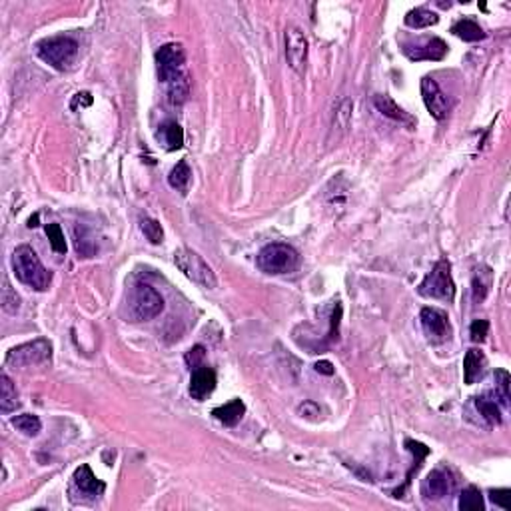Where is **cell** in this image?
<instances>
[{
  "instance_id": "cell-1",
  "label": "cell",
  "mask_w": 511,
  "mask_h": 511,
  "mask_svg": "<svg viewBox=\"0 0 511 511\" xmlns=\"http://www.w3.org/2000/svg\"><path fill=\"white\" fill-rule=\"evenodd\" d=\"M12 272L21 284L36 290V292L48 290V286L52 282V272L42 266L40 258L26 244L18 246L12 254Z\"/></svg>"
},
{
  "instance_id": "cell-2",
  "label": "cell",
  "mask_w": 511,
  "mask_h": 511,
  "mask_svg": "<svg viewBox=\"0 0 511 511\" xmlns=\"http://www.w3.org/2000/svg\"><path fill=\"white\" fill-rule=\"evenodd\" d=\"M256 264L264 274L270 276H282V274H290L298 268L300 264V254L296 252V248H292L290 244H282V242H274L264 246L258 256H256Z\"/></svg>"
},
{
  "instance_id": "cell-3",
  "label": "cell",
  "mask_w": 511,
  "mask_h": 511,
  "mask_svg": "<svg viewBox=\"0 0 511 511\" xmlns=\"http://www.w3.org/2000/svg\"><path fill=\"white\" fill-rule=\"evenodd\" d=\"M418 294L423 296V298H434V300H443V302H451L456 298V286H453V279H451V266H449L447 260L436 262L432 272L418 286Z\"/></svg>"
},
{
  "instance_id": "cell-4",
  "label": "cell",
  "mask_w": 511,
  "mask_h": 511,
  "mask_svg": "<svg viewBox=\"0 0 511 511\" xmlns=\"http://www.w3.org/2000/svg\"><path fill=\"white\" fill-rule=\"evenodd\" d=\"M174 264L188 279H192L200 288H206V290L216 288V284H218L216 274L208 266V262L198 252H194L190 248H180V250L174 252Z\"/></svg>"
},
{
  "instance_id": "cell-5",
  "label": "cell",
  "mask_w": 511,
  "mask_h": 511,
  "mask_svg": "<svg viewBox=\"0 0 511 511\" xmlns=\"http://www.w3.org/2000/svg\"><path fill=\"white\" fill-rule=\"evenodd\" d=\"M38 56L54 70H68L78 56V42L70 36H52L38 42Z\"/></svg>"
},
{
  "instance_id": "cell-6",
  "label": "cell",
  "mask_w": 511,
  "mask_h": 511,
  "mask_svg": "<svg viewBox=\"0 0 511 511\" xmlns=\"http://www.w3.org/2000/svg\"><path fill=\"white\" fill-rule=\"evenodd\" d=\"M50 358H52V344L47 338H38L10 349L6 353V364L12 368H30V366L48 364Z\"/></svg>"
},
{
  "instance_id": "cell-7",
  "label": "cell",
  "mask_w": 511,
  "mask_h": 511,
  "mask_svg": "<svg viewBox=\"0 0 511 511\" xmlns=\"http://www.w3.org/2000/svg\"><path fill=\"white\" fill-rule=\"evenodd\" d=\"M164 310V298L158 290L148 284H138L130 296V314L134 322H146L160 316Z\"/></svg>"
},
{
  "instance_id": "cell-8",
  "label": "cell",
  "mask_w": 511,
  "mask_h": 511,
  "mask_svg": "<svg viewBox=\"0 0 511 511\" xmlns=\"http://www.w3.org/2000/svg\"><path fill=\"white\" fill-rule=\"evenodd\" d=\"M106 489V484L100 482L92 473L90 465H80L74 475H72V484H70V499L76 501H92L96 497H100Z\"/></svg>"
},
{
  "instance_id": "cell-9",
  "label": "cell",
  "mask_w": 511,
  "mask_h": 511,
  "mask_svg": "<svg viewBox=\"0 0 511 511\" xmlns=\"http://www.w3.org/2000/svg\"><path fill=\"white\" fill-rule=\"evenodd\" d=\"M184 60H186V54H184V48L182 45H164L158 52H156V68H158V78L162 82H172L176 78H180L184 72Z\"/></svg>"
},
{
  "instance_id": "cell-10",
  "label": "cell",
  "mask_w": 511,
  "mask_h": 511,
  "mask_svg": "<svg viewBox=\"0 0 511 511\" xmlns=\"http://www.w3.org/2000/svg\"><path fill=\"white\" fill-rule=\"evenodd\" d=\"M419 322L425 338L432 344H443L451 338V325L447 314L440 308H423L419 312Z\"/></svg>"
},
{
  "instance_id": "cell-11",
  "label": "cell",
  "mask_w": 511,
  "mask_h": 511,
  "mask_svg": "<svg viewBox=\"0 0 511 511\" xmlns=\"http://www.w3.org/2000/svg\"><path fill=\"white\" fill-rule=\"evenodd\" d=\"M284 42H286L288 66L296 74H303L306 64H308V40H306L303 32L298 26H288L286 34H284Z\"/></svg>"
},
{
  "instance_id": "cell-12",
  "label": "cell",
  "mask_w": 511,
  "mask_h": 511,
  "mask_svg": "<svg viewBox=\"0 0 511 511\" xmlns=\"http://www.w3.org/2000/svg\"><path fill=\"white\" fill-rule=\"evenodd\" d=\"M421 96H423V104L427 108V112L436 120H443L449 112V100L440 88V84L432 78L425 76L421 78Z\"/></svg>"
},
{
  "instance_id": "cell-13",
  "label": "cell",
  "mask_w": 511,
  "mask_h": 511,
  "mask_svg": "<svg viewBox=\"0 0 511 511\" xmlns=\"http://www.w3.org/2000/svg\"><path fill=\"white\" fill-rule=\"evenodd\" d=\"M453 489V479L449 473H445L443 469H434L427 473V477L421 484V495L429 501H438L443 499L445 495H449Z\"/></svg>"
},
{
  "instance_id": "cell-14",
  "label": "cell",
  "mask_w": 511,
  "mask_h": 511,
  "mask_svg": "<svg viewBox=\"0 0 511 511\" xmlns=\"http://www.w3.org/2000/svg\"><path fill=\"white\" fill-rule=\"evenodd\" d=\"M216 384H218L216 372H214L212 368H208V366H200V368L192 370L188 392L192 395V399L204 401V399L216 390Z\"/></svg>"
},
{
  "instance_id": "cell-15",
  "label": "cell",
  "mask_w": 511,
  "mask_h": 511,
  "mask_svg": "<svg viewBox=\"0 0 511 511\" xmlns=\"http://www.w3.org/2000/svg\"><path fill=\"white\" fill-rule=\"evenodd\" d=\"M401 52L410 60H443L447 54V45L442 38H429L423 45H403Z\"/></svg>"
},
{
  "instance_id": "cell-16",
  "label": "cell",
  "mask_w": 511,
  "mask_h": 511,
  "mask_svg": "<svg viewBox=\"0 0 511 511\" xmlns=\"http://www.w3.org/2000/svg\"><path fill=\"white\" fill-rule=\"evenodd\" d=\"M373 106H375L384 116L392 118L394 122H399V124H403V126H408V128H414V126H416V120L410 116L403 108H399L388 94H377V96L373 98Z\"/></svg>"
},
{
  "instance_id": "cell-17",
  "label": "cell",
  "mask_w": 511,
  "mask_h": 511,
  "mask_svg": "<svg viewBox=\"0 0 511 511\" xmlns=\"http://www.w3.org/2000/svg\"><path fill=\"white\" fill-rule=\"evenodd\" d=\"M486 366H488V360L484 356V351L479 349H469L465 353L464 360V382L467 386H473L477 379L484 377L486 373Z\"/></svg>"
},
{
  "instance_id": "cell-18",
  "label": "cell",
  "mask_w": 511,
  "mask_h": 511,
  "mask_svg": "<svg viewBox=\"0 0 511 511\" xmlns=\"http://www.w3.org/2000/svg\"><path fill=\"white\" fill-rule=\"evenodd\" d=\"M244 414H246V403L242 399H232V401L212 410V416L218 419L220 423L228 425V427L238 425L244 418Z\"/></svg>"
},
{
  "instance_id": "cell-19",
  "label": "cell",
  "mask_w": 511,
  "mask_h": 511,
  "mask_svg": "<svg viewBox=\"0 0 511 511\" xmlns=\"http://www.w3.org/2000/svg\"><path fill=\"white\" fill-rule=\"evenodd\" d=\"M156 138L160 140L164 144L166 150H180L184 146V130L180 128L178 122L174 120H168L160 126V130L156 132Z\"/></svg>"
},
{
  "instance_id": "cell-20",
  "label": "cell",
  "mask_w": 511,
  "mask_h": 511,
  "mask_svg": "<svg viewBox=\"0 0 511 511\" xmlns=\"http://www.w3.org/2000/svg\"><path fill=\"white\" fill-rule=\"evenodd\" d=\"M475 399V408H477V412H479V416L488 421V425H499L503 418H501V408H499V403L495 401V397L491 394H484V395H477V397H473Z\"/></svg>"
},
{
  "instance_id": "cell-21",
  "label": "cell",
  "mask_w": 511,
  "mask_h": 511,
  "mask_svg": "<svg viewBox=\"0 0 511 511\" xmlns=\"http://www.w3.org/2000/svg\"><path fill=\"white\" fill-rule=\"evenodd\" d=\"M18 406H21V399H18V392H16L12 379L6 373H2L0 375V412L10 414Z\"/></svg>"
},
{
  "instance_id": "cell-22",
  "label": "cell",
  "mask_w": 511,
  "mask_h": 511,
  "mask_svg": "<svg viewBox=\"0 0 511 511\" xmlns=\"http://www.w3.org/2000/svg\"><path fill=\"white\" fill-rule=\"evenodd\" d=\"M74 242H76V252H78V258H92L98 250L96 246V240L92 238V232L90 228H86L84 224H76L74 228Z\"/></svg>"
},
{
  "instance_id": "cell-23",
  "label": "cell",
  "mask_w": 511,
  "mask_h": 511,
  "mask_svg": "<svg viewBox=\"0 0 511 511\" xmlns=\"http://www.w3.org/2000/svg\"><path fill=\"white\" fill-rule=\"evenodd\" d=\"M451 32L462 38L465 42H477V40H484L486 38V32L479 24L475 21H469V18H462L458 23L451 26Z\"/></svg>"
},
{
  "instance_id": "cell-24",
  "label": "cell",
  "mask_w": 511,
  "mask_h": 511,
  "mask_svg": "<svg viewBox=\"0 0 511 511\" xmlns=\"http://www.w3.org/2000/svg\"><path fill=\"white\" fill-rule=\"evenodd\" d=\"M440 23V16L436 12H432L429 8L425 6H419V8H414L406 14V24L410 28H427V26H434V24Z\"/></svg>"
},
{
  "instance_id": "cell-25",
  "label": "cell",
  "mask_w": 511,
  "mask_h": 511,
  "mask_svg": "<svg viewBox=\"0 0 511 511\" xmlns=\"http://www.w3.org/2000/svg\"><path fill=\"white\" fill-rule=\"evenodd\" d=\"M491 270H489L488 266H482V268H477L475 270V276H473V282H471V286H473V302H484L486 300V296L489 294V288H491Z\"/></svg>"
},
{
  "instance_id": "cell-26",
  "label": "cell",
  "mask_w": 511,
  "mask_h": 511,
  "mask_svg": "<svg viewBox=\"0 0 511 511\" xmlns=\"http://www.w3.org/2000/svg\"><path fill=\"white\" fill-rule=\"evenodd\" d=\"M190 178H192V170H190V166H188L186 160H180V162L176 164V166L170 170V174H168V184L174 188V190H178V192L186 194L188 184H190Z\"/></svg>"
},
{
  "instance_id": "cell-27",
  "label": "cell",
  "mask_w": 511,
  "mask_h": 511,
  "mask_svg": "<svg viewBox=\"0 0 511 511\" xmlns=\"http://www.w3.org/2000/svg\"><path fill=\"white\" fill-rule=\"evenodd\" d=\"M10 423L24 434V436H28V438H36L38 434H40V429H42V421L38 416H32V414H21V416H16V418L10 419Z\"/></svg>"
},
{
  "instance_id": "cell-28",
  "label": "cell",
  "mask_w": 511,
  "mask_h": 511,
  "mask_svg": "<svg viewBox=\"0 0 511 511\" xmlns=\"http://www.w3.org/2000/svg\"><path fill=\"white\" fill-rule=\"evenodd\" d=\"M190 96V80H188L186 74H182L180 78L168 82V100L176 106L184 104Z\"/></svg>"
},
{
  "instance_id": "cell-29",
  "label": "cell",
  "mask_w": 511,
  "mask_h": 511,
  "mask_svg": "<svg viewBox=\"0 0 511 511\" xmlns=\"http://www.w3.org/2000/svg\"><path fill=\"white\" fill-rule=\"evenodd\" d=\"M460 510L462 511H484L486 503H484V495L475 486H469L462 491L460 495Z\"/></svg>"
},
{
  "instance_id": "cell-30",
  "label": "cell",
  "mask_w": 511,
  "mask_h": 511,
  "mask_svg": "<svg viewBox=\"0 0 511 511\" xmlns=\"http://www.w3.org/2000/svg\"><path fill=\"white\" fill-rule=\"evenodd\" d=\"M351 108H353V104H351V100H342L340 102V106L336 108V114H334V122H332V130L336 132H340V134H344L346 130L349 128V122H351Z\"/></svg>"
},
{
  "instance_id": "cell-31",
  "label": "cell",
  "mask_w": 511,
  "mask_h": 511,
  "mask_svg": "<svg viewBox=\"0 0 511 511\" xmlns=\"http://www.w3.org/2000/svg\"><path fill=\"white\" fill-rule=\"evenodd\" d=\"M140 230H142V234L146 236V240H148L150 244H162L164 230L162 226H160V222H156V220L144 216V218L140 220Z\"/></svg>"
},
{
  "instance_id": "cell-32",
  "label": "cell",
  "mask_w": 511,
  "mask_h": 511,
  "mask_svg": "<svg viewBox=\"0 0 511 511\" xmlns=\"http://www.w3.org/2000/svg\"><path fill=\"white\" fill-rule=\"evenodd\" d=\"M406 447H408V451H412V453H414V458H416L414 467H412V469H410V473H408V482H406V488H408V486H410V479H412V475H414V471H418L419 467H421V462L427 458L429 447H425L423 443L414 442V440H406ZM403 489H401V493H403Z\"/></svg>"
},
{
  "instance_id": "cell-33",
  "label": "cell",
  "mask_w": 511,
  "mask_h": 511,
  "mask_svg": "<svg viewBox=\"0 0 511 511\" xmlns=\"http://www.w3.org/2000/svg\"><path fill=\"white\" fill-rule=\"evenodd\" d=\"M510 373L506 370H495V394H493V397L499 399L503 406L510 403Z\"/></svg>"
},
{
  "instance_id": "cell-34",
  "label": "cell",
  "mask_w": 511,
  "mask_h": 511,
  "mask_svg": "<svg viewBox=\"0 0 511 511\" xmlns=\"http://www.w3.org/2000/svg\"><path fill=\"white\" fill-rule=\"evenodd\" d=\"M47 236H48V240H50L52 250H54L56 254H66V250H68V248H66V240H64V232H62L60 224H56V222L48 224Z\"/></svg>"
},
{
  "instance_id": "cell-35",
  "label": "cell",
  "mask_w": 511,
  "mask_h": 511,
  "mask_svg": "<svg viewBox=\"0 0 511 511\" xmlns=\"http://www.w3.org/2000/svg\"><path fill=\"white\" fill-rule=\"evenodd\" d=\"M2 308H4V312H8V314H16L18 308H21V298H18V294L10 288L8 279H4V286H2Z\"/></svg>"
},
{
  "instance_id": "cell-36",
  "label": "cell",
  "mask_w": 511,
  "mask_h": 511,
  "mask_svg": "<svg viewBox=\"0 0 511 511\" xmlns=\"http://www.w3.org/2000/svg\"><path fill=\"white\" fill-rule=\"evenodd\" d=\"M488 332H489V322L488 320H475L471 327H469V336H471V342H475V344H482V342H486V338H488Z\"/></svg>"
},
{
  "instance_id": "cell-37",
  "label": "cell",
  "mask_w": 511,
  "mask_h": 511,
  "mask_svg": "<svg viewBox=\"0 0 511 511\" xmlns=\"http://www.w3.org/2000/svg\"><path fill=\"white\" fill-rule=\"evenodd\" d=\"M204 358H206V349L202 348V346H194L192 349H188L186 353V364L190 370H196V368H200V366H204L202 362H204Z\"/></svg>"
},
{
  "instance_id": "cell-38",
  "label": "cell",
  "mask_w": 511,
  "mask_h": 511,
  "mask_svg": "<svg viewBox=\"0 0 511 511\" xmlns=\"http://www.w3.org/2000/svg\"><path fill=\"white\" fill-rule=\"evenodd\" d=\"M298 414L306 419H312V421H316V419H320V414H322V410H320V406L316 403V401H303L302 406L298 408Z\"/></svg>"
},
{
  "instance_id": "cell-39",
  "label": "cell",
  "mask_w": 511,
  "mask_h": 511,
  "mask_svg": "<svg viewBox=\"0 0 511 511\" xmlns=\"http://www.w3.org/2000/svg\"><path fill=\"white\" fill-rule=\"evenodd\" d=\"M489 497H491V501H493L495 506H499L501 510H510V489H491V491H489Z\"/></svg>"
},
{
  "instance_id": "cell-40",
  "label": "cell",
  "mask_w": 511,
  "mask_h": 511,
  "mask_svg": "<svg viewBox=\"0 0 511 511\" xmlns=\"http://www.w3.org/2000/svg\"><path fill=\"white\" fill-rule=\"evenodd\" d=\"M92 106V94L90 92H76L72 96L70 102V110H78V108H88Z\"/></svg>"
},
{
  "instance_id": "cell-41",
  "label": "cell",
  "mask_w": 511,
  "mask_h": 511,
  "mask_svg": "<svg viewBox=\"0 0 511 511\" xmlns=\"http://www.w3.org/2000/svg\"><path fill=\"white\" fill-rule=\"evenodd\" d=\"M316 372L318 373H324V375H334V366H332V362H318L316 366Z\"/></svg>"
}]
</instances>
